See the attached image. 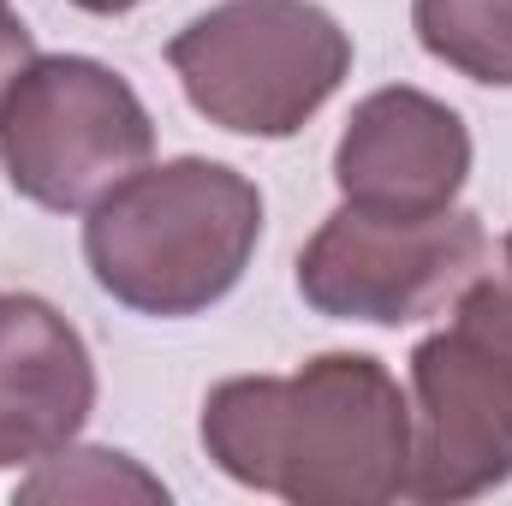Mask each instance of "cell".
<instances>
[{"label":"cell","mask_w":512,"mask_h":506,"mask_svg":"<svg viewBox=\"0 0 512 506\" xmlns=\"http://www.w3.org/2000/svg\"><path fill=\"white\" fill-rule=\"evenodd\" d=\"M197 435L221 477L274 501H405L411 399L376 352H316L292 376L215 381Z\"/></svg>","instance_id":"1"},{"label":"cell","mask_w":512,"mask_h":506,"mask_svg":"<svg viewBox=\"0 0 512 506\" xmlns=\"http://www.w3.org/2000/svg\"><path fill=\"white\" fill-rule=\"evenodd\" d=\"M262 191L251 173L173 155L137 167L84 209L90 280L131 316L185 322L215 310L256 262Z\"/></svg>","instance_id":"2"},{"label":"cell","mask_w":512,"mask_h":506,"mask_svg":"<svg viewBox=\"0 0 512 506\" xmlns=\"http://www.w3.org/2000/svg\"><path fill=\"white\" fill-rule=\"evenodd\" d=\"M411 471L405 501L459 506L512 483V280L477 274L447 328L423 334L405 358Z\"/></svg>","instance_id":"3"},{"label":"cell","mask_w":512,"mask_h":506,"mask_svg":"<svg viewBox=\"0 0 512 506\" xmlns=\"http://www.w3.org/2000/svg\"><path fill=\"white\" fill-rule=\"evenodd\" d=\"M185 102L233 137H298L352 78V30L316 0H221L167 36Z\"/></svg>","instance_id":"4"},{"label":"cell","mask_w":512,"mask_h":506,"mask_svg":"<svg viewBox=\"0 0 512 506\" xmlns=\"http://www.w3.org/2000/svg\"><path fill=\"white\" fill-rule=\"evenodd\" d=\"M149 155L155 120L108 60L36 54L0 102V173L48 215H84Z\"/></svg>","instance_id":"5"},{"label":"cell","mask_w":512,"mask_h":506,"mask_svg":"<svg viewBox=\"0 0 512 506\" xmlns=\"http://www.w3.org/2000/svg\"><path fill=\"white\" fill-rule=\"evenodd\" d=\"M477 274H489V227L471 209L387 215L340 203L304 239L292 286L328 322L405 328L447 310Z\"/></svg>","instance_id":"6"},{"label":"cell","mask_w":512,"mask_h":506,"mask_svg":"<svg viewBox=\"0 0 512 506\" xmlns=\"http://www.w3.org/2000/svg\"><path fill=\"white\" fill-rule=\"evenodd\" d=\"M471 126L459 108L417 84L370 90L334 143V185L358 209L435 215L453 209L471 179Z\"/></svg>","instance_id":"7"},{"label":"cell","mask_w":512,"mask_h":506,"mask_svg":"<svg viewBox=\"0 0 512 506\" xmlns=\"http://www.w3.org/2000/svg\"><path fill=\"white\" fill-rule=\"evenodd\" d=\"M96 411L84 334L36 292H0V471H30L72 447Z\"/></svg>","instance_id":"8"},{"label":"cell","mask_w":512,"mask_h":506,"mask_svg":"<svg viewBox=\"0 0 512 506\" xmlns=\"http://www.w3.org/2000/svg\"><path fill=\"white\" fill-rule=\"evenodd\" d=\"M411 30L447 72L512 90V0H411Z\"/></svg>","instance_id":"9"},{"label":"cell","mask_w":512,"mask_h":506,"mask_svg":"<svg viewBox=\"0 0 512 506\" xmlns=\"http://www.w3.org/2000/svg\"><path fill=\"white\" fill-rule=\"evenodd\" d=\"M24 501H114V495H143V501H167V483L149 477L131 453L114 447H60L42 465H30V477L18 483Z\"/></svg>","instance_id":"10"},{"label":"cell","mask_w":512,"mask_h":506,"mask_svg":"<svg viewBox=\"0 0 512 506\" xmlns=\"http://www.w3.org/2000/svg\"><path fill=\"white\" fill-rule=\"evenodd\" d=\"M36 60V36H30V24L0 0V102H6V90L18 84V72Z\"/></svg>","instance_id":"11"},{"label":"cell","mask_w":512,"mask_h":506,"mask_svg":"<svg viewBox=\"0 0 512 506\" xmlns=\"http://www.w3.org/2000/svg\"><path fill=\"white\" fill-rule=\"evenodd\" d=\"M66 6H78V12H90V18H126V12L149 6V0H66Z\"/></svg>","instance_id":"12"},{"label":"cell","mask_w":512,"mask_h":506,"mask_svg":"<svg viewBox=\"0 0 512 506\" xmlns=\"http://www.w3.org/2000/svg\"><path fill=\"white\" fill-rule=\"evenodd\" d=\"M501 280H512V233L501 239Z\"/></svg>","instance_id":"13"}]
</instances>
